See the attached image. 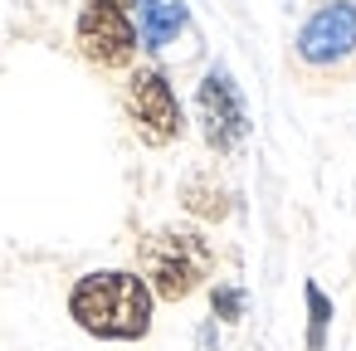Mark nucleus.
Returning a JSON list of instances; mask_svg holds the SVG:
<instances>
[{"instance_id": "1", "label": "nucleus", "mask_w": 356, "mask_h": 351, "mask_svg": "<svg viewBox=\"0 0 356 351\" xmlns=\"http://www.w3.org/2000/svg\"><path fill=\"white\" fill-rule=\"evenodd\" d=\"M152 288L132 268H93L69 288V317L98 341H142L152 332Z\"/></svg>"}, {"instance_id": "2", "label": "nucleus", "mask_w": 356, "mask_h": 351, "mask_svg": "<svg viewBox=\"0 0 356 351\" xmlns=\"http://www.w3.org/2000/svg\"><path fill=\"white\" fill-rule=\"evenodd\" d=\"M137 263H142V283L152 288V297L161 302H181L191 297L210 268H215V249L200 229H181V225H166V229H152L142 244H137Z\"/></svg>"}, {"instance_id": "3", "label": "nucleus", "mask_w": 356, "mask_h": 351, "mask_svg": "<svg viewBox=\"0 0 356 351\" xmlns=\"http://www.w3.org/2000/svg\"><path fill=\"white\" fill-rule=\"evenodd\" d=\"M127 117H132V132L147 147H171L186 132L181 98H176V88L161 69H137L127 79Z\"/></svg>"}, {"instance_id": "4", "label": "nucleus", "mask_w": 356, "mask_h": 351, "mask_svg": "<svg viewBox=\"0 0 356 351\" xmlns=\"http://www.w3.org/2000/svg\"><path fill=\"white\" fill-rule=\"evenodd\" d=\"M195 108H200V132H205L210 152L229 156V152H239L249 142V108H244V93H239V83L229 79L225 64H215L200 79Z\"/></svg>"}, {"instance_id": "5", "label": "nucleus", "mask_w": 356, "mask_h": 351, "mask_svg": "<svg viewBox=\"0 0 356 351\" xmlns=\"http://www.w3.org/2000/svg\"><path fill=\"white\" fill-rule=\"evenodd\" d=\"M351 54H356V6L327 0L298 30V59L312 69H332V64H346Z\"/></svg>"}, {"instance_id": "6", "label": "nucleus", "mask_w": 356, "mask_h": 351, "mask_svg": "<svg viewBox=\"0 0 356 351\" xmlns=\"http://www.w3.org/2000/svg\"><path fill=\"white\" fill-rule=\"evenodd\" d=\"M137 25L122 6H83L79 15V54L98 69H127L137 59Z\"/></svg>"}, {"instance_id": "7", "label": "nucleus", "mask_w": 356, "mask_h": 351, "mask_svg": "<svg viewBox=\"0 0 356 351\" xmlns=\"http://www.w3.org/2000/svg\"><path fill=\"white\" fill-rule=\"evenodd\" d=\"M132 6V25H137V44L142 49H166L181 30H186V6L181 0H127Z\"/></svg>"}, {"instance_id": "8", "label": "nucleus", "mask_w": 356, "mask_h": 351, "mask_svg": "<svg viewBox=\"0 0 356 351\" xmlns=\"http://www.w3.org/2000/svg\"><path fill=\"white\" fill-rule=\"evenodd\" d=\"M181 200H186V210L200 215V220H225V215H229V190L215 186L210 176H191L186 190H181Z\"/></svg>"}, {"instance_id": "9", "label": "nucleus", "mask_w": 356, "mask_h": 351, "mask_svg": "<svg viewBox=\"0 0 356 351\" xmlns=\"http://www.w3.org/2000/svg\"><path fill=\"white\" fill-rule=\"evenodd\" d=\"M302 302H307V351H327V327H332V297L307 283L302 288Z\"/></svg>"}, {"instance_id": "10", "label": "nucleus", "mask_w": 356, "mask_h": 351, "mask_svg": "<svg viewBox=\"0 0 356 351\" xmlns=\"http://www.w3.org/2000/svg\"><path fill=\"white\" fill-rule=\"evenodd\" d=\"M244 312H249V293H244V288H234V283L210 288V317H220V322H244Z\"/></svg>"}, {"instance_id": "11", "label": "nucleus", "mask_w": 356, "mask_h": 351, "mask_svg": "<svg viewBox=\"0 0 356 351\" xmlns=\"http://www.w3.org/2000/svg\"><path fill=\"white\" fill-rule=\"evenodd\" d=\"M93 6H127V0H93Z\"/></svg>"}]
</instances>
